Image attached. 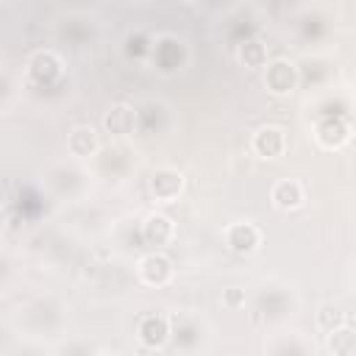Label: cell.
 <instances>
[{"instance_id": "30bf717a", "label": "cell", "mask_w": 356, "mask_h": 356, "mask_svg": "<svg viewBox=\"0 0 356 356\" xmlns=\"http://www.w3.org/2000/svg\"><path fill=\"white\" fill-rule=\"evenodd\" d=\"M314 139H317V145L325 147V150H339L342 145L350 142V125H348L345 120H337V117H334V120H325V122L317 125Z\"/></svg>"}, {"instance_id": "7c38bea8", "label": "cell", "mask_w": 356, "mask_h": 356, "mask_svg": "<svg viewBox=\"0 0 356 356\" xmlns=\"http://www.w3.org/2000/svg\"><path fill=\"white\" fill-rule=\"evenodd\" d=\"M328 350L334 356H353V350H356V334H353V328L348 323H342V325H337V328L328 331Z\"/></svg>"}, {"instance_id": "4fadbf2b", "label": "cell", "mask_w": 356, "mask_h": 356, "mask_svg": "<svg viewBox=\"0 0 356 356\" xmlns=\"http://www.w3.org/2000/svg\"><path fill=\"white\" fill-rule=\"evenodd\" d=\"M236 56H239V61H242L248 70H264V67H267V44L259 42V39L242 42L239 50H236Z\"/></svg>"}, {"instance_id": "52a82bcc", "label": "cell", "mask_w": 356, "mask_h": 356, "mask_svg": "<svg viewBox=\"0 0 356 356\" xmlns=\"http://www.w3.org/2000/svg\"><path fill=\"white\" fill-rule=\"evenodd\" d=\"M97 147H100V134H97L95 125H89V122H81V125H75V128L67 134V150H70V156H75V159L95 156Z\"/></svg>"}, {"instance_id": "8992f818", "label": "cell", "mask_w": 356, "mask_h": 356, "mask_svg": "<svg viewBox=\"0 0 356 356\" xmlns=\"http://www.w3.org/2000/svg\"><path fill=\"white\" fill-rule=\"evenodd\" d=\"M270 200L278 211H295L306 203V189L298 178H281L270 189Z\"/></svg>"}, {"instance_id": "9a60e30c", "label": "cell", "mask_w": 356, "mask_h": 356, "mask_svg": "<svg viewBox=\"0 0 356 356\" xmlns=\"http://www.w3.org/2000/svg\"><path fill=\"white\" fill-rule=\"evenodd\" d=\"M317 323H320L325 331H331V328L342 325V323H345V317H342V312H339L337 306H323V309L317 312Z\"/></svg>"}, {"instance_id": "ba28073f", "label": "cell", "mask_w": 356, "mask_h": 356, "mask_svg": "<svg viewBox=\"0 0 356 356\" xmlns=\"http://www.w3.org/2000/svg\"><path fill=\"white\" fill-rule=\"evenodd\" d=\"M136 337L145 348H161L170 339V320L164 314H147V317H142Z\"/></svg>"}, {"instance_id": "7a4b0ae2", "label": "cell", "mask_w": 356, "mask_h": 356, "mask_svg": "<svg viewBox=\"0 0 356 356\" xmlns=\"http://www.w3.org/2000/svg\"><path fill=\"white\" fill-rule=\"evenodd\" d=\"M264 86H267V92L275 95V97L289 95V92L298 86V67H295L289 58L267 61V67H264Z\"/></svg>"}, {"instance_id": "6da1fadb", "label": "cell", "mask_w": 356, "mask_h": 356, "mask_svg": "<svg viewBox=\"0 0 356 356\" xmlns=\"http://www.w3.org/2000/svg\"><path fill=\"white\" fill-rule=\"evenodd\" d=\"M150 195H153V200H159V203H172V200H178V195L184 192V186H186V178H184V172L178 170V167H156V172L150 175Z\"/></svg>"}, {"instance_id": "3957f363", "label": "cell", "mask_w": 356, "mask_h": 356, "mask_svg": "<svg viewBox=\"0 0 356 356\" xmlns=\"http://www.w3.org/2000/svg\"><path fill=\"white\" fill-rule=\"evenodd\" d=\"M222 239H225L228 250H234L239 256H250L261 248V231H259V225H253L248 220L245 222H231L222 231Z\"/></svg>"}, {"instance_id": "5b68a950", "label": "cell", "mask_w": 356, "mask_h": 356, "mask_svg": "<svg viewBox=\"0 0 356 356\" xmlns=\"http://www.w3.org/2000/svg\"><path fill=\"white\" fill-rule=\"evenodd\" d=\"M136 273H139V281L142 284H147V286H164L172 278V261L164 253H147V256L139 259Z\"/></svg>"}, {"instance_id": "2e32d148", "label": "cell", "mask_w": 356, "mask_h": 356, "mask_svg": "<svg viewBox=\"0 0 356 356\" xmlns=\"http://www.w3.org/2000/svg\"><path fill=\"white\" fill-rule=\"evenodd\" d=\"M222 303H225V306H242V303H245V292H242L239 286H228L225 295H222Z\"/></svg>"}, {"instance_id": "8fae6325", "label": "cell", "mask_w": 356, "mask_h": 356, "mask_svg": "<svg viewBox=\"0 0 356 356\" xmlns=\"http://www.w3.org/2000/svg\"><path fill=\"white\" fill-rule=\"evenodd\" d=\"M142 231H145V239L150 242V245H167L170 239H172V234H175V222L167 217V214H150L147 220H145V225H142Z\"/></svg>"}, {"instance_id": "5bb4252c", "label": "cell", "mask_w": 356, "mask_h": 356, "mask_svg": "<svg viewBox=\"0 0 356 356\" xmlns=\"http://www.w3.org/2000/svg\"><path fill=\"white\" fill-rule=\"evenodd\" d=\"M58 72H61V64H58V58H56L53 53H47V50H42V53H36V56L31 58V75H39V78H44V81H53V78H58Z\"/></svg>"}, {"instance_id": "277c9868", "label": "cell", "mask_w": 356, "mask_h": 356, "mask_svg": "<svg viewBox=\"0 0 356 356\" xmlns=\"http://www.w3.org/2000/svg\"><path fill=\"white\" fill-rule=\"evenodd\" d=\"M250 147L259 159H281L286 153V134L278 125H261L253 134Z\"/></svg>"}, {"instance_id": "9c48e42d", "label": "cell", "mask_w": 356, "mask_h": 356, "mask_svg": "<svg viewBox=\"0 0 356 356\" xmlns=\"http://www.w3.org/2000/svg\"><path fill=\"white\" fill-rule=\"evenodd\" d=\"M136 125V114L128 103H111L103 114V128L111 134V136H128Z\"/></svg>"}, {"instance_id": "e0dca14e", "label": "cell", "mask_w": 356, "mask_h": 356, "mask_svg": "<svg viewBox=\"0 0 356 356\" xmlns=\"http://www.w3.org/2000/svg\"><path fill=\"white\" fill-rule=\"evenodd\" d=\"M95 356H114V353H95Z\"/></svg>"}]
</instances>
